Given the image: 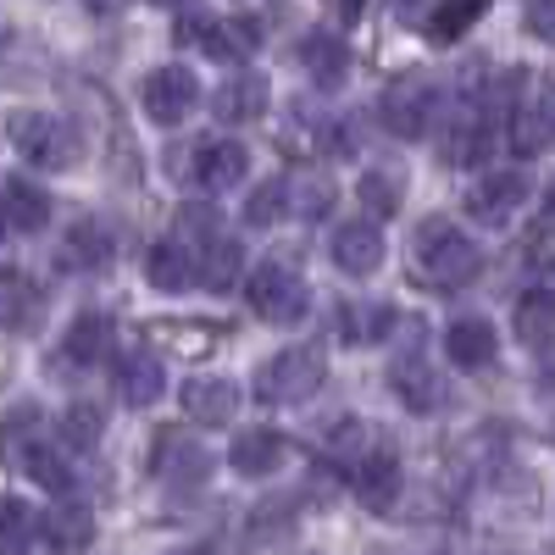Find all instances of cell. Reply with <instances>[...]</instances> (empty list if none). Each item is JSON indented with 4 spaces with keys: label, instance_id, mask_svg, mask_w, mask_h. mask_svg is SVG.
Here are the masks:
<instances>
[{
    "label": "cell",
    "instance_id": "cell-1",
    "mask_svg": "<svg viewBox=\"0 0 555 555\" xmlns=\"http://www.w3.org/2000/svg\"><path fill=\"white\" fill-rule=\"evenodd\" d=\"M416 267L439 289H467L483 272V250L461 234L450 217H423L416 222Z\"/></svg>",
    "mask_w": 555,
    "mask_h": 555
},
{
    "label": "cell",
    "instance_id": "cell-2",
    "mask_svg": "<svg viewBox=\"0 0 555 555\" xmlns=\"http://www.w3.org/2000/svg\"><path fill=\"white\" fill-rule=\"evenodd\" d=\"M322 378H328V350H322L317 339L306 345H289L278 350L272 361H261L256 373V400L261 405H300L322 389Z\"/></svg>",
    "mask_w": 555,
    "mask_h": 555
},
{
    "label": "cell",
    "instance_id": "cell-3",
    "mask_svg": "<svg viewBox=\"0 0 555 555\" xmlns=\"http://www.w3.org/2000/svg\"><path fill=\"white\" fill-rule=\"evenodd\" d=\"M12 145L28 167H44V172H67L78 162V128L56 112H17L7 122Z\"/></svg>",
    "mask_w": 555,
    "mask_h": 555
},
{
    "label": "cell",
    "instance_id": "cell-4",
    "mask_svg": "<svg viewBox=\"0 0 555 555\" xmlns=\"http://www.w3.org/2000/svg\"><path fill=\"white\" fill-rule=\"evenodd\" d=\"M378 117L400 139H428L434 122H439V83L423 78V73H400L378 95Z\"/></svg>",
    "mask_w": 555,
    "mask_h": 555
},
{
    "label": "cell",
    "instance_id": "cell-5",
    "mask_svg": "<svg viewBox=\"0 0 555 555\" xmlns=\"http://www.w3.org/2000/svg\"><path fill=\"white\" fill-rule=\"evenodd\" d=\"M245 300H250V311L261 322H272V328H295V322L306 317V306H311L306 284L295 278V267H284V261H261L250 272V284H245Z\"/></svg>",
    "mask_w": 555,
    "mask_h": 555
},
{
    "label": "cell",
    "instance_id": "cell-6",
    "mask_svg": "<svg viewBox=\"0 0 555 555\" xmlns=\"http://www.w3.org/2000/svg\"><path fill=\"white\" fill-rule=\"evenodd\" d=\"M139 101H145V117L162 122V128H178L183 117H190L201 106V78L190 67H156L145 78V89H139Z\"/></svg>",
    "mask_w": 555,
    "mask_h": 555
},
{
    "label": "cell",
    "instance_id": "cell-7",
    "mask_svg": "<svg viewBox=\"0 0 555 555\" xmlns=\"http://www.w3.org/2000/svg\"><path fill=\"white\" fill-rule=\"evenodd\" d=\"M250 172V151L240 145V139H201L195 145V162H190V178L201 183L206 195H228V190H240Z\"/></svg>",
    "mask_w": 555,
    "mask_h": 555
},
{
    "label": "cell",
    "instance_id": "cell-8",
    "mask_svg": "<svg viewBox=\"0 0 555 555\" xmlns=\"http://www.w3.org/2000/svg\"><path fill=\"white\" fill-rule=\"evenodd\" d=\"M522 206H528V178L522 172H489L467 190V217L483 222V228H505Z\"/></svg>",
    "mask_w": 555,
    "mask_h": 555
},
{
    "label": "cell",
    "instance_id": "cell-9",
    "mask_svg": "<svg viewBox=\"0 0 555 555\" xmlns=\"http://www.w3.org/2000/svg\"><path fill=\"white\" fill-rule=\"evenodd\" d=\"M328 250H334V267L345 278H373L384 267V228L373 217H350V222L334 228V245Z\"/></svg>",
    "mask_w": 555,
    "mask_h": 555
},
{
    "label": "cell",
    "instance_id": "cell-10",
    "mask_svg": "<svg viewBox=\"0 0 555 555\" xmlns=\"http://www.w3.org/2000/svg\"><path fill=\"white\" fill-rule=\"evenodd\" d=\"M178 405L195 428H228L240 416V384L234 378H190L178 389Z\"/></svg>",
    "mask_w": 555,
    "mask_h": 555
},
{
    "label": "cell",
    "instance_id": "cell-11",
    "mask_svg": "<svg viewBox=\"0 0 555 555\" xmlns=\"http://www.w3.org/2000/svg\"><path fill=\"white\" fill-rule=\"evenodd\" d=\"M400 461L389 450H366L350 461V489L356 500L366 505V512H395V500H400Z\"/></svg>",
    "mask_w": 555,
    "mask_h": 555
},
{
    "label": "cell",
    "instance_id": "cell-12",
    "mask_svg": "<svg viewBox=\"0 0 555 555\" xmlns=\"http://www.w3.org/2000/svg\"><path fill=\"white\" fill-rule=\"evenodd\" d=\"M389 389H395V400L411 405V411H439V405H444V384H439L434 361H428L423 350L395 356V366H389Z\"/></svg>",
    "mask_w": 555,
    "mask_h": 555
},
{
    "label": "cell",
    "instance_id": "cell-13",
    "mask_svg": "<svg viewBox=\"0 0 555 555\" xmlns=\"http://www.w3.org/2000/svg\"><path fill=\"white\" fill-rule=\"evenodd\" d=\"M489 145H494V133H489L483 112L444 117V133H439V162L444 167H478V162H489Z\"/></svg>",
    "mask_w": 555,
    "mask_h": 555
},
{
    "label": "cell",
    "instance_id": "cell-14",
    "mask_svg": "<svg viewBox=\"0 0 555 555\" xmlns=\"http://www.w3.org/2000/svg\"><path fill=\"white\" fill-rule=\"evenodd\" d=\"M162 395H167V373H162V361H156L151 350L117 356V400H122L128 411H151Z\"/></svg>",
    "mask_w": 555,
    "mask_h": 555
},
{
    "label": "cell",
    "instance_id": "cell-15",
    "mask_svg": "<svg viewBox=\"0 0 555 555\" xmlns=\"http://www.w3.org/2000/svg\"><path fill=\"white\" fill-rule=\"evenodd\" d=\"M267 101H272V89L261 73H234V78H222V89L211 95V112L217 122H261L267 117Z\"/></svg>",
    "mask_w": 555,
    "mask_h": 555
},
{
    "label": "cell",
    "instance_id": "cell-16",
    "mask_svg": "<svg viewBox=\"0 0 555 555\" xmlns=\"http://www.w3.org/2000/svg\"><path fill=\"white\" fill-rule=\"evenodd\" d=\"M190 261H195V284H206V289H234L240 284V272H245V250H240V240H228L222 228L217 234H206L195 250H190Z\"/></svg>",
    "mask_w": 555,
    "mask_h": 555
},
{
    "label": "cell",
    "instance_id": "cell-17",
    "mask_svg": "<svg viewBox=\"0 0 555 555\" xmlns=\"http://www.w3.org/2000/svg\"><path fill=\"white\" fill-rule=\"evenodd\" d=\"M183 39H195L211 62H245L256 51V28L250 23H217V17H190L183 23Z\"/></svg>",
    "mask_w": 555,
    "mask_h": 555
},
{
    "label": "cell",
    "instance_id": "cell-18",
    "mask_svg": "<svg viewBox=\"0 0 555 555\" xmlns=\"http://www.w3.org/2000/svg\"><path fill=\"white\" fill-rule=\"evenodd\" d=\"M284 455H289V444H284L278 428H245V434H234V444H228V467H234L240 478H267V473L284 467Z\"/></svg>",
    "mask_w": 555,
    "mask_h": 555
},
{
    "label": "cell",
    "instance_id": "cell-19",
    "mask_svg": "<svg viewBox=\"0 0 555 555\" xmlns=\"http://www.w3.org/2000/svg\"><path fill=\"white\" fill-rule=\"evenodd\" d=\"M444 356L450 366H461V373H483V366H494V328L483 317H461L444 328Z\"/></svg>",
    "mask_w": 555,
    "mask_h": 555
},
{
    "label": "cell",
    "instance_id": "cell-20",
    "mask_svg": "<svg viewBox=\"0 0 555 555\" xmlns=\"http://www.w3.org/2000/svg\"><path fill=\"white\" fill-rule=\"evenodd\" d=\"M300 62H306V73H311L317 89H339L345 73H350V44L339 34H322L317 28V34L300 39Z\"/></svg>",
    "mask_w": 555,
    "mask_h": 555
},
{
    "label": "cell",
    "instance_id": "cell-21",
    "mask_svg": "<svg viewBox=\"0 0 555 555\" xmlns=\"http://www.w3.org/2000/svg\"><path fill=\"white\" fill-rule=\"evenodd\" d=\"M512 145L522 151V156H539V151H550L555 145V95H528L517 112H512Z\"/></svg>",
    "mask_w": 555,
    "mask_h": 555
},
{
    "label": "cell",
    "instance_id": "cell-22",
    "mask_svg": "<svg viewBox=\"0 0 555 555\" xmlns=\"http://www.w3.org/2000/svg\"><path fill=\"white\" fill-rule=\"evenodd\" d=\"M67 256V267H78V272H101V267H112V256H117V240H112V228L101 222V217H83V222H73L67 228V245H62Z\"/></svg>",
    "mask_w": 555,
    "mask_h": 555
},
{
    "label": "cell",
    "instance_id": "cell-23",
    "mask_svg": "<svg viewBox=\"0 0 555 555\" xmlns=\"http://www.w3.org/2000/svg\"><path fill=\"white\" fill-rule=\"evenodd\" d=\"M106 350H112V322H106L101 311H78V317L67 322V334H62V361L95 366Z\"/></svg>",
    "mask_w": 555,
    "mask_h": 555
},
{
    "label": "cell",
    "instance_id": "cell-24",
    "mask_svg": "<svg viewBox=\"0 0 555 555\" xmlns=\"http://www.w3.org/2000/svg\"><path fill=\"white\" fill-rule=\"evenodd\" d=\"M0 211H7V222L23 228V234H39V228L51 222V195L28 178H7L0 183Z\"/></svg>",
    "mask_w": 555,
    "mask_h": 555
},
{
    "label": "cell",
    "instance_id": "cell-25",
    "mask_svg": "<svg viewBox=\"0 0 555 555\" xmlns=\"http://www.w3.org/2000/svg\"><path fill=\"white\" fill-rule=\"evenodd\" d=\"M356 201L366 206V217H373V222L395 217L400 201H405V172H400V167H366V172L356 178Z\"/></svg>",
    "mask_w": 555,
    "mask_h": 555
},
{
    "label": "cell",
    "instance_id": "cell-26",
    "mask_svg": "<svg viewBox=\"0 0 555 555\" xmlns=\"http://www.w3.org/2000/svg\"><path fill=\"white\" fill-rule=\"evenodd\" d=\"M39 533L51 539L56 550H89V544H95V517H89V505L62 500L56 512H44V517H39Z\"/></svg>",
    "mask_w": 555,
    "mask_h": 555
},
{
    "label": "cell",
    "instance_id": "cell-27",
    "mask_svg": "<svg viewBox=\"0 0 555 555\" xmlns=\"http://www.w3.org/2000/svg\"><path fill=\"white\" fill-rule=\"evenodd\" d=\"M145 278H151L156 289L178 295L183 284H195V261H190V250H183L178 240H156V245L145 250Z\"/></svg>",
    "mask_w": 555,
    "mask_h": 555
},
{
    "label": "cell",
    "instance_id": "cell-28",
    "mask_svg": "<svg viewBox=\"0 0 555 555\" xmlns=\"http://www.w3.org/2000/svg\"><path fill=\"white\" fill-rule=\"evenodd\" d=\"M517 339L528 350H550L555 345V295L550 289L522 295V306H517Z\"/></svg>",
    "mask_w": 555,
    "mask_h": 555
},
{
    "label": "cell",
    "instance_id": "cell-29",
    "mask_svg": "<svg viewBox=\"0 0 555 555\" xmlns=\"http://www.w3.org/2000/svg\"><path fill=\"white\" fill-rule=\"evenodd\" d=\"M106 439V411L95 400H73L62 411V444L67 450H95Z\"/></svg>",
    "mask_w": 555,
    "mask_h": 555
},
{
    "label": "cell",
    "instance_id": "cell-30",
    "mask_svg": "<svg viewBox=\"0 0 555 555\" xmlns=\"http://www.w3.org/2000/svg\"><path fill=\"white\" fill-rule=\"evenodd\" d=\"M39 539V512L28 500H0V555H28Z\"/></svg>",
    "mask_w": 555,
    "mask_h": 555
},
{
    "label": "cell",
    "instance_id": "cell-31",
    "mask_svg": "<svg viewBox=\"0 0 555 555\" xmlns=\"http://www.w3.org/2000/svg\"><path fill=\"white\" fill-rule=\"evenodd\" d=\"M334 201H339V190H334V178H328V172H306V178H300V190L289 195V206H295L300 222H322V217L334 211Z\"/></svg>",
    "mask_w": 555,
    "mask_h": 555
},
{
    "label": "cell",
    "instance_id": "cell-32",
    "mask_svg": "<svg viewBox=\"0 0 555 555\" xmlns=\"http://www.w3.org/2000/svg\"><path fill=\"white\" fill-rule=\"evenodd\" d=\"M284 211H289V178H267L245 195V222L250 228H272Z\"/></svg>",
    "mask_w": 555,
    "mask_h": 555
},
{
    "label": "cell",
    "instance_id": "cell-33",
    "mask_svg": "<svg viewBox=\"0 0 555 555\" xmlns=\"http://www.w3.org/2000/svg\"><path fill=\"white\" fill-rule=\"evenodd\" d=\"M483 12H489V0H439V12L428 17V34H434L439 44H444V39H461Z\"/></svg>",
    "mask_w": 555,
    "mask_h": 555
},
{
    "label": "cell",
    "instance_id": "cell-34",
    "mask_svg": "<svg viewBox=\"0 0 555 555\" xmlns=\"http://www.w3.org/2000/svg\"><path fill=\"white\" fill-rule=\"evenodd\" d=\"M39 306V295L23 284L17 272H0V328H17V322H28Z\"/></svg>",
    "mask_w": 555,
    "mask_h": 555
},
{
    "label": "cell",
    "instance_id": "cell-35",
    "mask_svg": "<svg viewBox=\"0 0 555 555\" xmlns=\"http://www.w3.org/2000/svg\"><path fill=\"white\" fill-rule=\"evenodd\" d=\"M522 261H528V272H533V278H555V234H533Z\"/></svg>",
    "mask_w": 555,
    "mask_h": 555
},
{
    "label": "cell",
    "instance_id": "cell-36",
    "mask_svg": "<svg viewBox=\"0 0 555 555\" xmlns=\"http://www.w3.org/2000/svg\"><path fill=\"white\" fill-rule=\"evenodd\" d=\"M528 28L555 39V0H533V7H528Z\"/></svg>",
    "mask_w": 555,
    "mask_h": 555
},
{
    "label": "cell",
    "instance_id": "cell-37",
    "mask_svg": "<svg viewBox=\"0 0 555 555\" xmlns=\"http://www.w3.org/2000/svg\"><path fill=\"white\" fill-rule=\"evenodd\" d=\"M83 7L95 12V17H112V12H122V7H128V0H83Z\"/></svg>",
    "mask_w": 555,
    "mask_h": 555
},
{
    "label": "cell",
    "instance_id": "cell-38",
    "mask_svg": "<svg viewBox=\"0 0 555 555\" xmlns=\"http://www.w3.org/2000/svg\"><path fill=\"white\" fill-rule=\"evenodd\" d=\"M334 7H339V17H361V7H366V0H334Z\"/></svg>",
    "mask_w": 555,
    "mask_h": 555
},
{
    "label": "cell",
    "instance_id": "cell-39",
    "mask_svg": "<svg viewBox=\"0 0 555 555\" xmlns=\"http://www.w3.org/2000/svg\"><path fill=\"white\" fill-rule=\"evenodd\" d=\"M167 555H211L206 544H183V550H167Z\"/></svg>",
    "mask_w": 555,
    "mask_h": 555
},
{
    "label": "cell",
    "instance_id": "cell-40",
    "mask_svg": "<svg viewBox=\"0 0 555 555\" xmlns=\"http://www.w3.org/2000/svg\"><path fill=\"white\" fill-rule=\"evenodd\" d=\"M156 7H167V12H183V7H190V0H156Z\"/></svg>",
    "mask_w": 555,
    "mask_h": 555
},
{
    "label": "cell",
    "instance_id": "cell-41",
    "mask_svg": "<svg viewBox=\"0 0 555 555\" xmlns=\"http://www.w3.org/2000/svg\"><path fill=\"white\" fill-rule=\"evenodd\" d=\"M411 7H423V0H395V12H411Z\"/></svg>",
    "mask_w": 555,
    "mask_h": 555
},
{
    "label": "cell",
    "instance_id": "cell-42",
    "mask_svg": "<svg viewBox=\"0 0 555 555\" xmlns=\"http://www.w3.org/2000/svg\"><path fill=\"white\" fill-rule=\"evenodd\" d=\"M7 228H12V222H7V211H0V240H7Z\"/></svg>",
    "mask_w": 555,
    "mask_h": 555
}]
</instances>
